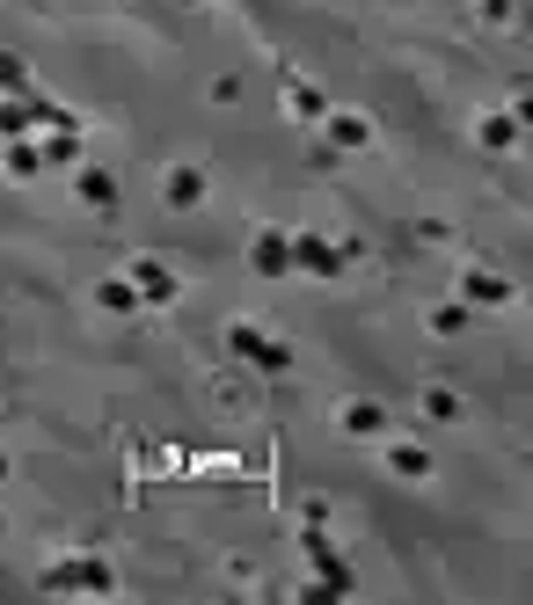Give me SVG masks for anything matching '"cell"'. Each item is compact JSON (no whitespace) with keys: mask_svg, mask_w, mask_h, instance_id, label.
Wrapping results in <instances>:
<instances>
[{"mask_svg":"<svg viewBox=\"0 0 533 605\" xmlns=\"http://www.w3.org/2000/svg\"><path fill=\"white\" fill-rule=\"evenodd\" d=\"M278 95H285V117H300V124H321V117H329L321 81H307V73H293V66L278 73Z\"/></svg>","mask_w":533,"mask_h":605,"instance_id":"obj_8","label":"cell"},{"mask_svg":"<svg viewBox=\"0 0 533 605\" xmlns=\"http://www.w3.org/2000/svg\"><path fill=\"white\" fill-rule=\"evenodd\" d=\"M95 307L117 314V321H132V314H140V293H132V277H103V285H95Z\"/></svg>","mask_w":533,"mask_h":605,"instance_id":"obj_14","label":"cell"},{"mask_svg":"<svg viewBox=\"0 0 533 605\" xmlns=\"http://www.w3.org/2000/svg\"><path fill=\"white\" fill-rule=\"evenodd\" d=\"M264 336H270V329H256V321H227V350H234V365H242V372L256 365V350H264Z\"/></svg>","mask_w":533,"mask_h":605,"instance_id":"obj_18","label":"cell"},{"mask_svg":"<svg viewBox=\"0 0 533 605\" xmlns=\"http://www.w3.org/2000/svg\"><path fill=\"white\" fill-rule=\"evenodd\" d=\"M249 372L256 380H285V372H293V343H285V336H264V350H256Z\"/></svg>","mask_w":533,"mask_h":605,"instance_id":"obj_16","label":"cell"},{"mask_svg":"<svg viewBox=\"0 0 533 605\" xmlns=\"http://www.w3.org/2000/svg\"><path fill=\"white\" fill-rule=\"evenodd\" d=\"M176 8H205V0H176Z\"/></svg>","mask_w":533,"mask_h":605,"instance_id":"obj_27","label":"cell"},{"mask_svg":"<svg viewBox=\"0 0 533 605\" xmlns=\"http://www.w3.org/2000/svg\"><path fill=\"white\" fill-rule=\"evenodd\" d=\"M249 270H256V277H293V234H285V226H256Z\"/></svg>","mask_w":533,"mask_h":605,"instance_id":"obj_9","label":"cell"},{"mask_svg":"<svg viewBox=\"0 0 533 605\" xmlns=\"http://www.w3.org/2000/svg\"><path fill=\"white\" fill-rule=\"evenodd\" d=\"M44 598H117V570H110L103 554H59L52 570L37 576Z\"/></svg>","mask_w":533,"mask_h":605,"instance_id":"obj_1","label":"cell"},{"mask_svg":"<svg viewBox=\"0 0 533 605\" xmlns=\"http://www.w3.org/2000/svg\"><path fill=\"white\" fill-rule=\"evenodd\" d=\"M453 293H461V307H468V314H490V307H512V277L490 270V263H468Z\"/></svg>","mask_w":533,"mask_h":605,"instance_id":"obj_4","label":"cell"},{"mask_svg":"<svg viewBox=\"0 0 533 605\" xmlns=\"http://www.w3.org/2000/svg\"><path fill=\"white\" fill-rule=\"evenodd\" d=\"M73 197L110 219V212H117V175H110V168H81V175H73Z\"/></svg>","mask_w":533,"mask_h":605,"instance_id":"obj_12","label":"cell"},{"mask_svg":"<svg viewBox=\"0 0 533 605\" xmlns=\"http://www.w3.org/2000/svg\"><path fill=\"white\" fill-rule=\"evenodd\" d=\"M197 468L213 474V482H234V474H242V460H227V452H213V460H197Z\"/></svg>","mask_w":533,"mask_h":605,"instance_id":"obj_23","label":"cell"},{"mask_svg":"<svg viewBox=\"0 0 533 605\" xmlns=\"http://www.w3.org/2000/svg\"><path fill=\"white\" fill-rule=\"evenodd\" d=\"M475 8H482V22H512L519 16V0H475Z\"/></svg>","mask_w":533,"mask_h":605,"instance_id":"obj_24","label":"cell"},{"mask_svg":"<svg viewBox=\"0 0 533 605\" xmlns=\"http://www.w3.org/2000/svg\"><path fill=\"white\" fill-rule=\"evenodd\" d=\"M321 139H329V154H366V146H373V117L329 110V117H321Z\"/></svg>","mask_w":533,"mask_h":605,"instance_id":"obj_10","label":"cell"},{"mask_svg":"<svg viewBox=\"0 0 533 605\" xmlns=\"http://www.w3.org/2000/svg\"><path fill=\"white\" fill-rule=\"evenodd\" d=\"M256 380V372H249ZM249 380H242V365H234V372H213V387H205V394L219 401V409H234V401H249Z\"/></svg>","mask_w":533,"mask_h":605,"instance_id":"obj_21","label":"cell"},{"mask_svg":"<svg viewBox=\"0 0 533 605\" xmlns=\"http://www.w3.org/2000/svg\"><path fill=\"white\" fill-rule=\"evenodd\" d=\"M213 103H242V73H219V81H213Z\"/></svg>","mask_w":533,"mask_h":605,"instance_id":"obj_25","label":"cell"},{"mask_svg":"<svg viewBox=\"0 0 533 605\" xmlns=\"http://www.w3.org/2000/svg\"><path fill=\"white\" fill-rule=\"evenodd\" d=\"M293 270L300 277H344L351 263H344L337 234H293Z\"/></svg>","mask_w":533,"mask_h":605,"instance_id":"obj_6","label":"cell"},{"mask_svg":"<svg viewBox=\"0 0 533 605\" xmlns=\"http://www.w3.org/2000/svg\"><path fill=\"white\" fill-rule=\"evenodd\" d=\"M30 59H22V52H8V44H0V95H30Z\"/></svg>","mask_w":533,"mask_h":605,"instance_id":"obj_20","label":"cell"},{"mask_svg":"<svg viewBox=\"0 0 533 605\" xmlns=\"http://www.w3.org/2000/svg\"><path fill=\"white\" fill-rule=\"evenodd\" d=\"M8 175H16V183H30V175H44V146H37V139H8Z\"/></svg>","mask_w":533,"mask_h":605,"instance_id":"obj_15","label":"cell"},{"mask_svg":"<svg viewBox=\"0 0 533 605\" xmlns=\"http://www.w3.org/2000/svg\"><path fill=\"white\" fill-rule=\"evenodd\" d=\"M44 168H81V124H66V132L44 139Z\"/></svg>","mask_w":533,"mask_h":605,"instance_id":"obj_19","label":"cell"},{"mask_svg":"<svg viewBox=\"0 0 533 605\" xmlns=\"http://www.w3.org/2000/svg\"><path fill=\"white\" fill-rule=\"evenodd\" d=\"M205 191H213V183H205L197 161H168V175H161V205H168V212H197Z\"/></svg>","mask_w":533,"mask_h":605,"instance_id":"obj_7","label":"cell"},{"mask_svg":"<svg viewBox=\"0 0 533 605\" xmlns=\"http://www.w3.org/2000/svg\"><path fill=\"white\" fill-rule=\"evenodd\" d=\"M461 329H468V307H461V299L431 307V336H461Z\"/></svg>","mask_w":533,"mask_h":605,"instance_id":"obj_22","label":"cell"},{"mask_svg":"<svg viewBox=\"0 0 533 605\" xmlns=\"http://www.w3.org/2000/svg\"><path fill=\"white\" fill-rule=\"evenodd\" d=\"M388 423H394V416L380 409L373 394H351L337 409V438H351V445H380V438H388Z\"/></svg>","mask_w":533,"mask_h":605,"instance_id":"obj_5","label":"cell"},{"mask_svg":"<svg viewBox=\"0 0 533 605\" xmlns=\"http://www.w3.org/2000/svg\"><path fill=\"white\" fill-rule=\"evenodd\" d=\"M380 468L402 474V482H424V474H431V452L409 445V438H380Z\"/></svg>","mask_w":533,"mask_h":605,"instance_id":"obj_11","label":"cell"},{"mask_svg":"<svg viewBox=\"0 0 533 605\" xmlns=\"http://www.w3.org/2000/svg\"><path fill=\"white\" fill-rule=\"evenodd\" d=\"M0 482H8V452H0Z\"/></svg>","mask_w":533,"mask_h":605,"instance_id":"obj_26","label":"cell"},{"mask_svg":"<svg viewBox=\"0 0 533 605\" xmlns=\"http://www.w3.org/2000/svg\"><path fill=\"white\" fill-rule=\"evenodd\" d=\"M300 562H307V576H315L300 598H351V591H358L351 562L337 554V540L321 533V525H307V533H300Z\"/></svg>","mask_w":533,"mask_h":605,"instance_id":"obj_2","label":"cell"},{"mask_svg":"<svg viewBox=\"0 0 533 605\" xmlns=\"http://www.w3.org/2000/svg\"><path fill=\"white\" fill-rule=\"evenodd\" d=\"M132 293H140V307H176L183 299V277H176V263H161V256H132Z\"/></svg>","mask_w":533,"mask_h":605,"instance_id":"obj_3","label":"cell"},{"mask_svg":"<svg viewBox=\"0 0 533 605\" xmlns=\"http://www.w3.org/2000/svg\"><path fill=\"white\" fill-rule=\"evenodd\" d=\"M519 132H526V117H519V110H498V117L475 124V146L482 154H504V146H519Z\"/></svg>","mask_w":533,"mask_h":605,"instance_id":"obj_13","label":"cell"},{"mask_svg":"<svg viewBox=\"0 0 533 605\" xmlns=\"http://www.w3.org/2000/svg\"><path fill=\"white\" fill-rule=\"evenodd\" d=\"M417 409H424L431 423H461V416H468V401L453 394V387H424V394H417Z\"/></svg>","mask_w":533,"mask_h":605,"instance_id":"obj_17","label":"cell"}]
</instances>
